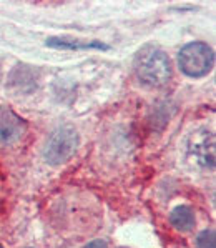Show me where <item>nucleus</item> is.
I'll return each mask as SVG.
<instances>
[{"instance_id":"nucleus-5","label":"nucleus","mask_w":216,"mask_h":248,"mask_svg":"<svg viewBox=\"0 0 216 248\" xmlns=\"http://www.w3.org/2000/svg\"><path fill=\"white\" fill-rule=\"evenodd\" d=\"M189 152L196 158V162L204 167L215 165V139L210 132L193 135V143L189 145Z\"/></svg>"},{"instance_id":"nucleus-7","label":"nucleus","mask_w":216,"mask_h":248,"mask_svg":"<svg viewBox=\"0 0 216 248\" xmlns=\"http://www.w3.org/2000/svg\"><path fill=\"white\" fill-rule=\"evenodd\" d=\"M47 45H50V47H57V48H107L103 47V45L100 44H86V45H82V44H77V42H63L60 39H50L47 42Z\"/></svg>"},{"instance_id":"nucleus-9","label":"nucleus","mask_w":216,"mask_h":248,"mask_svg":"<svg viewBox=\"0 0 216 248\" xmlns=\"http://www.w3.org/2000/svg\"><path fill=\"white\" fill-rule=\"evenodd\" d=\"M85 248H108V245L103 240H92L90 243H86Z\"/></svg>"},{"instance_id":"nucleus-3","label":"nucleus","mask_w":216,"mask_h":248,"mask_svg":"<svg viewBox=\"0 0 216 248\" xmlns=\"http://www.w3.org/2000/svg\"><path fill=\"white\" fill-rule=\"evenodd\" d=\"M78 147V133L72 125H62L52 132L45 145L43 157L52 165L67 162Z\"/></svg>"},{"instance_id":"nucleus-2","label":"nucleus","mask_w":216,"mask_h":248,"mask_svg":"<svg viewBox=\"0 0 216 248\" xmlns=\"http://www.w3.org/2000/svg\"><path fill=\"white\" fill-rule=\"evenodd\" d=\"M215 53L210 45L203 42H193L185 45L178 55V65L188 77H204L213 68Z\"/></svg>"},{"instance_id":"nucleus-4","label":"nucleus","mask_w":216,"mask_h":248,"mask_svg":"<svg viewBox=\"0 0 216 248\" xmlns=\"http://www.w3.org/2000/svg\"><path fill=\"white\" fill-rule=\"evenodd\" d=\"M27 130V124L14 110L0 105V147L5 148L17 143Z\"/></svg>"},{"instance_id":"nucleus-8","label":"nucleus","mask_w":216,"mask_h":248,"mask_svg":"<svg viewBox=\"0 0 216 248\" xmlns=\"http://www.w3.org/2000/svg\"><path fill=\"white\" fill-rule=\"evenodd\" d=\"M196 245L198 248H216V235L213 228H206L196 236Z\"/></svg>"},{"instance_id":"nucleus-1","label":"nucleus","mask_w":216,"mask_h":248,"mask_svg":"<svg viewBox=\"0 0 216 248\" xmlns=\"http://www.w3.org/2000/svg\"><path fill=\"white\" fill-rule=\"evenodd\" d=\"M136 75L150 87H161L172 78V63L165 52L158 48L142 50L135 62Z\"/></svg>"},{"instance_id":"nucleus-10","label":"nucleus","mask_w":216,"mask_h":248,"mask_svg":"<svg viewBox=\"0 0 216 248\" xmlns=\"http://www.w3.org/2000/svg\"><path fill=\"white\" fill-rule=\"evenodd\" d=\"M120 248H127V247H120Z\"/></svg>"},{"instance_id":"nucleus-6","label":"nucleus","mask_w":216,"mask_h":248,"mask_svg":"<svg viewBox=\"0 0 216 248\" xmlns=\"http://www.w3.org/2000/svg\"><path fill=\"white\" fill-rule=\"evenodd\" d=\"M170 223L178 232H189L196 225V217L191 207L188 205H180L173 208L170 213Z\"/></svg>"}]
</instances>
